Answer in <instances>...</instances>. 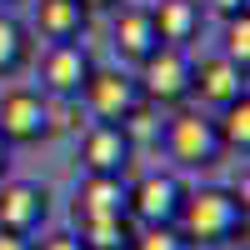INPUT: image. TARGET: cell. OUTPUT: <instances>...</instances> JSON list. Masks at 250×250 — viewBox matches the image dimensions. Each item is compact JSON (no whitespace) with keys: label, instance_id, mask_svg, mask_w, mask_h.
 I'll return each instance as SVG.
<instances>
[{"label":"cell","instance_id":"d6986e66","mask_svg":"<svg viewBox=\"0 0 250 250\" xmlns=\"http://www.w3.org/2000/svg\"><path fill=\"white\" fill-rule=\"evenodd\" d=\"M125 250H190V245H185V235L175 225H135Z\"/></svg>","mask_w":250,"mask_h":250},{"label":"cell","instance_id":"30bf717a","mask_svg":"<svg viewBox=\"0 0 250 250\" xmlns=\"http://www.w3.org/2000/svg\"><path fill=\"white\" fill-rule=\"evenodd\" d=\"M135 155V140L120 130V125L90 120V130L80 135V160H85V175H125V165Z\"/></svg>","mask_w":250,"mask_h":250},{"label":"cell","instance_id":"7a4b0ae2","mask_svg":"<svg viewBox=\"0 0 250 250\" xmlns=\"http://www.w3.org/2000/svg\"><path fill=\"white\" fill-rule=\"evenodd\" d=\"M165 155H170L175 165H185V170H210V165L225 155V145H220V130H215V115H205V110H175L170 120H165Z\"/></svg>","mask_w":250,"mask_h":250},{"label":"cell","instance_id":"d4e9b609","mask_svg":"<svg viewBox=\"0 0 250 250\" xmlns=\"http://www.w3.org/2000/svg\"><path fill=\"white\" fill-rule=\"evenodd\" d=\"M5 5H10V0H0V10H5Z\"/></svg>","mask_w":250,"mask_h":250},{"label":"cell","instance_id":"7c38bea8","mask_svg":"<svg viewBox=\"0 0 250 250\" xmlns=\"http://www.w3.org/2000/svg\"><path fill=\"white\" fill-rule=\"evenodd\" d=\"M115 10H120V15H115V50H120V60L140 65V60L160 45L155 20H150V5H115Z\"/></svg>","mask_w":250,"mask_h":250},{"label":"cell","instance_id":"44dd1931","mask_svg":"<svg viewBox=\"0 0 250 250\" xmlns=\"http://www.w3.org/2000/svg\"><path fill=\"white\" fill-rule=\"evenodd\" d=\"M0 250H30V235H10V230H0Z\"/></svg>","mask_w":250,"mask_h":250},{"label":"cell","instance_id":"4fadbf2b","mask_svg":"<svg viewBox=\"0 0 250 250\" xmlns=\"http://www.w3.org/2000/svg\"><path fill=\"white\" fill-rule=\"evenodd\" d=\"M150 20H155V35L160 45H190L200 35V5L195 0H155L150 5Z\"/></svg>","mask_w":250,"mask_h":250},{"label":"cell","instance_id":"603a6c76","mask_svg":"<svg viewBox=\"0 0 250 250\" xmlns=\"http://www.w3.org/2000/svg\"><path fill=\"white\" fill-rule=\"evenodd\" d=\"M120 5V0H80V10H85V15H95V10H115Z\"/></svg>","mask_w":250,"mask_h":250},{"label":"cell","instance_id":"cb8c5ba5","mask_svg":"<svg viewBox=\"0 0 250 250\" xmlns=\"http://www.w3.org/2000/svg\"><path fill=\"white\" fill-rule=\"evenodd\" d=\"M5 165H10V145L0 140V180H5Z\"/></svg>","mask_w":250,"mask_h":250},{"label":"cell","instance_id":"5b68a950","mask_svg":"<svg viewBox=\"0 0 250 250\" xmlns=\"http://www.w3.org/2000/svg\"><path fill=\"white\" fill-rule=\"evenodd\" d=\"M50 135H55V115L40 90H30V85L0 90V140L5 145H40Z\"/></svg>","mask_w":250,"mask_h":250},{"label":"cell","instance_id":"e0dca14e","mask_svg":"<svg viewBox=\"0 0 250 250\" xmlns=\"http://www.w3.org/2000/svg\"><path fill=\"white\" fill-rule=\"evenodd\" d=\"M215 130H220V145H225V150H240V155L250 150V95L230 100V105H220Z\"/></svg>","mask_w":250,"mask_h":250},{"label":"cell","instance_id":"7402d4cb","mask_svg":"<svg viewBox=\"0 0 250 250\" xmlns=\"http://www.w3.org/2000/svg\"><path fill=\"white\" fill-rule=\"evenodd\" d=\"M210 5H215V10H220V15H240V10H245V5H250V0H210Z\"/></svg>","mask_w":250,"mask_h":250},{"label":"cell","instance_id":"277c9868","mask_svg":"<svg viewBox=\"0 0 250 250\" xmlns=\"http://www.w3.org/2000/svg\"><path fill=\"white\" fill-rule=\"evenodd\" d=\"M185 185L175 170H145L140 180H125V215L135 225H175Z\"/></svg>","mask_w":250,"mask_h":250},{"label":"cell","instance_id":"3957f363","mask_svg":"<svg viewBox=\"0 0 250 250\" xmlns=\"http://www.w3.org/2000/svg\"><path fill=\"white\" fill-rule=\"evenodd\" d=\"M135 85L145 105H185L190 100V55L180 45H155L135 65Z\"/></svg>","mask_w":250,"mask_h":250},{"label":"cell","instance_id":"ba28073f","mask_svg":"<svg viewBox=\"0 0 250 250\" xmlns=\"http://www.w3.org/2000/svg\"><path fill=\"white\" fill-rule=\"evenodd\" d=\"M50 215V195L35 180H0V230L35 235Z\"/></svg>","mask_w":250,"mask_h":250},{"label":"cell","instance_id":"ac0fdd59","mask_svg":"<svg viewBox=\"0 0 250 250\" xmlns=\"http://www.w3.org/2000/svg\"><path fill=\"white\" fill-rule=\"evenodd\" d=\"M220 55H225V60H235L240 70H250V10H240V15H225Z\"/></svg>","mask_w":250,"mask_h":250},{"label":"cell","instance_id":"ffe728a7","mask_svg":"<svg viewBox=\"0 0 250 250\" xmlns=\"http://www.w3.org/2000/svg\"><path fill=\"white\" fill-rule=\"evenodd\" d=\"M30 250H85V245H80V235H75V230H50V235L30 240Z\"/></svg>","mask_w":250,"mask_h":250},{"label":"cell","instance_id":"8992f818","mask_svg":"<svg viewBox=\"0 0 250 250\" xmlns=\"http://www.w3.org/2000/svg\"><path fill=\"white\" fill-rule=\"evenodd\" d=\"M90 70H95L90 50L80 45V40H60V45H50L45 60H40V95L45 100H80Z\"/></svg>","mask_w":250,"mask_h":250},{"label":"cell","instance_id":"6da1fadb","mask_svg":"<svg viewBox=\"0 0 250 250\" xmlns=\"http://www.w3.org/2000/svg\"><path fill=\"white\" fill-rule=\"evenodd\" d=\"M175 230L185 235V245H230L245 235V195L225 190V185H195V190H185L180 200V215H175Z\"/></svg>","mask_w":250,"mask_h":250},{"label":"cell","instance_id":"52a82bcc","mask_svg":"<svg viewBox=\"0 0 250 250\" xmlns=\"http://www.w3.org/2000/svg\"><path fill=\"white\" fill-rule=\"evenodd\" d=\"M80 105L90 110V120L120 125L125 115L140 105V85H135L130 70H105V65H95L90 80H85V90H80Z\"/></svg>","mask_w":250,"mask_h":250},{"label":"cell","instance_id":"5bb4252c","mask_svg":"<svg viewBox=\"0 0 250 250\" xmlns=\"http://www.w3.org/2000/svg\"><path fill=\"white\" fill-rule=\"evenodd\" d=\"M85 10H80V0H35V30L50 40V45H60V40H80V30H85Z\"/></svg>","mask_w":250,"mask_h":250},{"label":"cell","instance_id":"2e32d148","mask_svg":"<svg viewBox=\"0 0 250 250\" xmlns=\"http://www.w3.org/2000/svg\"><path fill=\"white\" fill-rule=\"evenodd\" d=\"M25 60H30V30L20 25L10 10H0V80L15 75Z\"/></svg>","mask_w":250,"mask_h":250},{"label":"cell","instance_id":"8fae6325","mask_svg":"<svg viewBox=\"0 0 250 250\" xmlns=\"http://www.w3.org/2000/svg\"><path fill=\"white\" fill-rule=\"evenodd\" d=\"M75 225L85 220H120L125 215V175H85L75 185Z\"/></svg>","mask_w":250,"mask_h":250},{"label":"cell","instance_id":"9a60e30c","mask_svg":"<svg viewBox=\"0 0 250 250\" xmlns=\"http://www.w3.org/2000/svg\"><path fill=\"white\" fill-rule=\"evenodd\" d=\"M75 235L85 250H125L135 235V220L130 215H120V220H85V225H75Z\"/></svg>","mask_w":250,"mask_h":250},{"label":"cell","instance_id":"9c48e42d","mask_svg":"<svg viewBox=\"0 0 250 250\" xmlns=\"http://www.w3.org/2000/svg\"><path fill=\"white\" fill-rule=\"evenodd\" d=\"M190 95L200 100V105L220 110V105H230V100L245 95V70L235 65V60H225L220 50L200 55V60H190Z\"/></svg>","mask_w":250,"mask_h":250}]
</instances>
